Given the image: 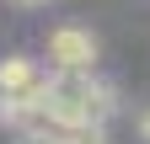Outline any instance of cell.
<instances>
[{
  "mask_svg": "<svg viewBox=\"0 0 150 144\" xmlns=\"http://www.w3.org/2000/svg\"><path fill=\"white\" fill-rule=\"evenodd\" d=\"M43 69H38L32 59H0V117L6 112H22V107H38L43 101Z\"/></svg>",
  "mask_w": 150,
  "mask_h": 144,
  "instance_id": "obj_2",
  "label": "cell"
},
{
  "mask_svg": "<svg viewBox=\"0 0 150 144\" xmlns=\"http://www.w3.org/2000/svg\"><path fill=\"white\" fill-rule=\"evenodd\" d=\"M112 85L97 80V75H54L43 85V117L54 123V134H64V128H107V117H112Z\"/></svg>",
  "mask_w": 150,
  "mask_h": 144,
  "instance_id": "obj_1",
  "label": "cell"
},
{
  "mask_svg": "<svg viewBox=\"0 0 150 144\" xmlns=\"http://www.w3.org/2000/svg\"><path fill=\"white\" fill-rule=\"evenodd\" d=\"M16 144H59V134H22Z\"/></svg>",
  "mask_w": 150,
  "mask_h": 144,
  "instance_id": "obj_5",
  "label": "cell"
},
{
  "mask_svg": "<svg viewBox=\"0 0 150 144\" xmlns=\"http://www.w3.org/2000/svg\"><path fill=\"white\" fill-rule=\"evenodd\" d=\"M48 59L59 64V75H86L97 59V38L86 27H54L48 32Z\"/></svg>",
  "mask_w": 150,
  "mask_h": 144,
  "instance_id": "obj_3",
  "label": "cell"
},
{
  "mask_svg": "<svg viewBox=\"0 0 150 144\" xmlns=\"http://www.w3.org/2000/svg\"><path fill=\"white\" fill-rule=\"evenodd\" d=\"M59 144H112V139H107V128H91L86 123V128H64Z\"/></svg>",
  "mask_w": 150,
  "mask_h": 144,
  "instance_id": "obj_4",
  "label": "cell"
},
{
  "mask_svg": "<svg viewBox=\"0 0 150 144\" xmlns=\"http://www.w3.org/2000/svg\"><path fill=\"white\" fill-rule=\"evenodd\" d=\"M139 139L150 144V107H145V112H139Z\"/></svg>",
  "mask_w": 150,
  "mask_h": 144,
  "instance_id": "obj_6",
  "label": "cell"
},
{
  "mask_svg": "<svg viewBox=\"0 0 150 144\" xmlns=\"http://www.w3.org/2000/svg\"><path fill=\"white\" fill-rule=\"evenodd\" d=\"M16 6H48V0H16Z\"/></svg>",
  "mask_w": 150,
  "mask_h": 144,
  "instance_id": "obj_7",
  "label": "cell"
}]
</instances>
